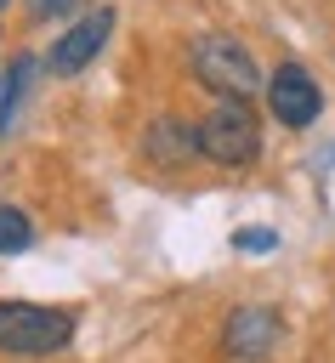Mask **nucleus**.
I'll return each instance as SVG.
<instances>
[{
    "mask_svg": "<svg viewBox=\"0 0 335 363\" xmlns=\"http://www.w3.org/2000/svg\"><path fill=\"white\" fill-rule=\"evenodd\" d=\"M28 79H34V57H17V62H6V74H0V130H11V108L23 102Z\"/></svg>",
    "mask_w": 335,
    "mask_h": 363,
    "instance_id": "nucleus-8",
    "label": "nucleus"
},
{
    "mask_svg": "<svg viewBox=\"0 0 335 363\" xmlns=\"http://www.w3.org/2000/svg\"><path fill=\"white\" fill-rule=\"evenodd\" d=\"M6 6H11V0H0V17H6Z\"/></svg>",
    "mask_w": 335,
    "mask_h": 363,
    "instance_id": "nucleus-12",
    "label": "nucleus"
},
{
    "mask_svg": "<svg viewBox=\"0 0 335 363\" xmlns=\"http://www.w3.org/2000/svg\"><path fill=\"white\" fill-rule=\"evenodd\" d=\"M148 159L153 164H165V170H176V164H187V159H199V142H193V125H182V119H153L148 125Z\"/></svg>",
    "mask_w": 335,
    "mask_h": 363,
    "instance_id": "nucleus-7",
    "label": "nucleus"
},
{
    "mask_svg": "<svg viewBox=\"0 0 335 363\" xmlns=\"http://www.w3.org/2000/svg\"><path fill=\"white\" fill-rule=\"evenodd\" d=\"M267 113H273L284 130H307V125H318V113H324V85H318L301 62H278V68L267 74Z\"/></svg>",
    "mask_w": 335,
    "mask_h": 363,
    "instance_id": "nucleus-5",
    "label": "nucleus"
},
{
    "mask_svg": "<svg viewBox=\"0 0 335 363\" xmlns=\"http://www.w3.org/2000/svg\"><path fill=\"white\" fill-rule=\"evenodd\" d=\"M74 0H28V17H57V11H68Z\"/></svg>",
    "mask_w": 335,
    "mask_h": 363,
    "instance_id": "nucleus-11",
    "label": "nucleus"
},
{
    "mask_svg": "<svg viewBox=\"0 0 335 363\" xmlns=\"http://www.w3.org/2000/svg\"><path fill=\"white\" fill-rule=\"evenodd\" d=\"M278 346V312L273 306H233L221 323V352L233 363H261Z\"/></svg>",
    "mask_w": 335,
    "mask_h": 363,
    "instance_id": "nucleus-6",
    "label": "nucleus"
},
{
    "mask_svg": "<svg viewBox=\"0 0 335 363\" xmlns=\"http://www.w3.org/2000/svg\"><path fill=\"white\" fill-rule=\"evenodd\" d=\"M193 142H199V153L210 159V164H250L256 153H261V119H256V108L244 102V96H221L199 125H193Z\"/></svg>",
    "mask_w": 335,
    "mask_h": 363,
    "instance_id": "nucleus-1",
    "label": "nucleus"
},
{
    "mask_svg": "<svg viewBox=\"0 0 335 363\" xmlns=\"http://www.w3.org/2000/svg\"><path fill=\"white\" fill-rule=\"evenodd\" d=\"M74 335V312L34 306V301H0V352L6 357H51Z\"/></svg>",
    "mask_w": 335,
    "mask_h": 363,
    "instance_id": "nucleus-2",
    "label": "nucleus"
},
{
    "mask_svg": "<svg viewBox=\"0 0 335 363\" xmlns=\"http://www.w3.org/2000/svg\"><path fill=\"white\" fill-rule=\"evenodd\" d=\"M193 74L216 96H244L250 102L261 91V68L244 51V40H233V34H199L193 40Z\"/></svg>",
    "mask_w": 335,
    "mask_h": 363,
    "instance_id": "nucleus-3",
    "label": "nucleus"
},
{
    "mask_svg": "<svg viewBox=\"0 0 335 363\" xmlns=\"http://www.w3.org/2000/svg\"><path fill=\"white\" fill-rule=\"evenodd\" d=\"M108 34H114V6H91L85 17H74L57 40H51V51H45V68L51 74H85L102 51H108Z\"/></svg>",
    "mask_w": 335,
    "mask_h": 363,
    "instance_id": "nucleus-4",
    "label": "nucleus"
},
{
    "mask_svg": "<svg viewBox=\"0 0 335 363\" xmlns=\"http://www.w3.org/2000/svg\"><path fill=\"white\" fill-rule=\"evenodd\" d=\"M34 244V221L17 210V204H0V255H17Z\"/></svg>",
    "mask_w": 335,
    "mask_h": 363,
    "instance_id": "nucleus-9",
    "label": "nucleus"
},
{
    "mask_svg": "<svg viewBox=\"0 0 335 363\" xmlns=\"http://www.w3.org/2000/svg\"><path fill=\"white\" fill-rule=\"evenodd\" d=\"M233 244H238V250H261V255H267V250H278L273 227H244V233H233Z\"/></svg>",
    "mask_w": 335,
    "mask_h": 363,
    "instance_id": "nucleus-10",
    "label": "nucleus"
}]
</instances>
